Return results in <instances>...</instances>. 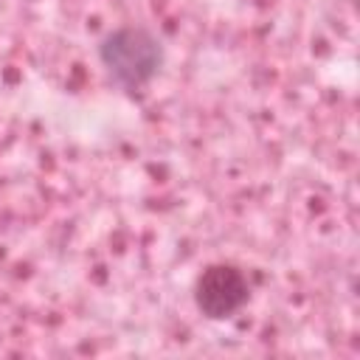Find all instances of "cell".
Wrapping results in <instances>:
<instances>
[{
    "label": "cell",
    "instance_id": "1",
    "mask_svg": "<svg viewBox=\"0 0 360 360\" xmlns=\"http://www.w3.org/2000/svg\"><path fill=\"white\" fill-rule=\"evenodd\" d=\"M98 59L112 84L135 93L158 76L163 65V45L143 25H121L98 42Z\"/></svg>",
    "mask_w": 360,
    "mask_h": 360
},
{
    "label": "cell",
    "instance_id": "2",
    "mask_svg": "<svg viewBox=\"0 0 360 360\" xmlns=\"http://www.w3.org/2000/svg\"><path fill=\"white\" fill-rule=\"evenodd\" d=\"M194 301L202 315L214 321L228 318L248 301V278L233 264H211L197 278Z\"/></svg>",
    "mask_w": 360,
    "mask_h": 360
}]
</instances>
